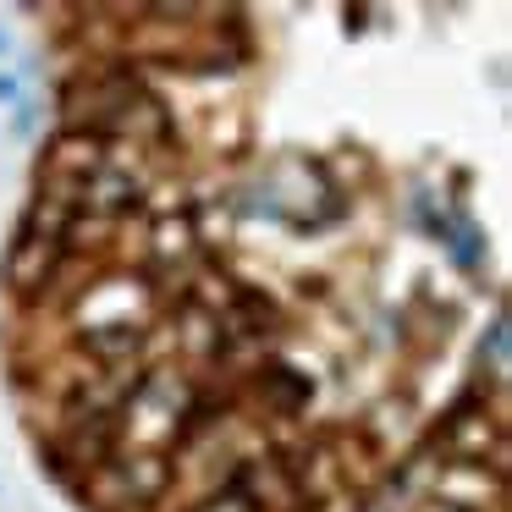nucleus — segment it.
<instances>
[{"instance_id": "1", "label": "nucleus", "mask_w": 512, "mask_h": 512, "mask_svg": "<svg viewBox=\"0 0 512 512\" xmlns=\"http://www.w3.org/2000/svg\"><path fill=\"white\" fill-rule=\"evenodd\" d=\"M490 386V380H485ZM485 386H468L424 435V452L435 463H485L507 474V391L485 397Z\"/></svg>"}, {"instance_id": "2", "label": "nucleus", "mask_w": 512, "mask_h": 512, "mask_svg": "<svg viewBox=\"0 0 512 512\" xmlns=\"http://www.w3.org/2000/svg\"><path fill=\"white\" fill-rule=\"evenodd\" d=\"M232 386H237V402H243V413L254 424L259 419L292 424V419H303L309 402H314V375H309V369H298L292 358H281V353H259L254 364L232 380Z\"/></svg>"}, {"instance_id": "3", "label": "nucleus", "mask_w": 512, "mask_h": 512, "mask_svg": "<svg viewBox=\"0 0 512 512\" xmlns=\"http://www.w3.org/2000/svg\"><path fill=\"white\" fill-rule=\"evenodd\" d=\"M61 265H67L61 237L17 221L12 243H6V254H0V287H6V298L17 303V314H34L39 303H45V292L56 287Z\"/></svg>"}, {"instance_id": "4", "label": "nucleus", "mask_w": 512, "mask_h": 512, "mask_svg": "<svg viewBox=\"0 0 512 512\" xmlns=\"http://www.w3.org/2000/svg\"><path fill=\"white\" fill-rule=\"evenodd\" d=\"M479 369H485L490 386H507V309L501 303L490 314V331L479 336Z\"/></svg>"}, {"instance_id": "5", "label": "nucleus", "mask_w": 512, "mask_h": 512, "mask_svg": "<svg viewBox=\"0 0 512 512\" xmlns=\"http://www.w3.org/2000/svg\"><path fill=\"white\" fill-rule=\"evenodd\" d=\"M39 116H45V100H34V94L17 100L12 105V138H34L39 133Z\"/></svg>"}, {"instance_id": "6", "label": "nucleus", "mask_w": 512, "mask_h": 512, "mask_svg": "<svg viewBox=\"0 0 512 512\" xmlns=\"http://www.w3.org/2000/svg\"><path fill=\"white\" fill-rule=\"evenodd\" d=\"M28 100V72L23 67H0V105Z\"/></svg>"}, {"instance_id": "7", "label": "nucleus", "mask_w": 512, "mask_h": 512, "mask_svg": "<svg viewBox=\"0 0 512 512\" xmlns=\"http://www.w3.org/2000/svg\"><path fill=\"white\" fill-rule=\"evenodd\" d=\"M342 23H347V34H364L369 12H364V6H347V12H342Z\"/></svg>"}, {"instance_id": "8", "label": "nucleus", "mask_w": 512, "mask_h": 512, "mask_svg": "<svg viewBox=\"0 0 512 512\" xmlns=\"http://www.w3.org/2000/svg\"><path fill=\"white\" fill-rule=\"evenodd\" d=\"M6 50H12V34H6V28H0V56H6Z\"/></svg>"}]
</instances>
